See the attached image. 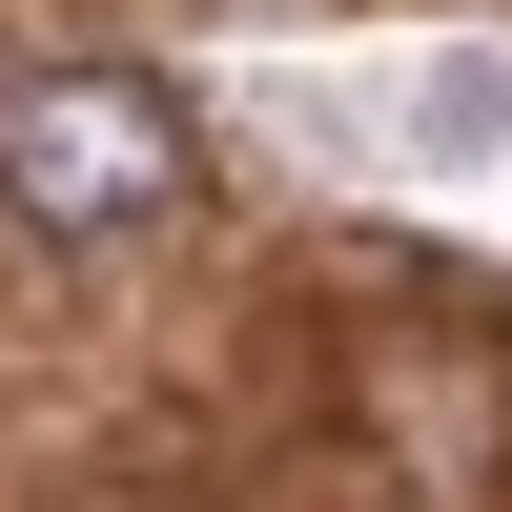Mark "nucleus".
Wrapping results in <instances>:
<instances>
[{
  "label": "nucleus",
  "mask_w": 512,
  "mask_h": 512,
  "mask_svg": "<svg viewBox=\"0 0 512 512\" xmlns=\"http://www.w3.org/2000/svg\"><path fill=\"white\" fill-rule=\"evenodd\" d=\"M0 205L41 246H123L185 205V103L144 62H21L0 82Z\"/></svg>",
  "instance_id": "obj_1"
}]
</instances>
